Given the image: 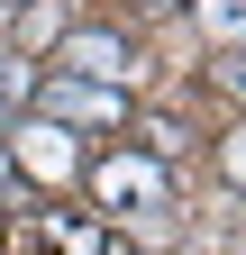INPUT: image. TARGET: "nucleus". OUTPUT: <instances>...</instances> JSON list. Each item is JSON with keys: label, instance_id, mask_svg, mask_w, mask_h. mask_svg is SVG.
Returning <instances> with one entry per match:
<instances>
[{"label": "nucleus", "instance_id": "39448f33", "mask_svg": "<svg viewBox=\"0 0 246 255\" xmlns=\"http://www.w3.org/2000/svg\"><path fill=\"white\" fill-rule=\"evenodd\" d=\"M27 91H37V82H27V64H18V55H0V128L27 110Z\"/></svg>", "mask_w": 246, "mask_h": 255}, {"label": "nucleus", "instance_id": "6e6552de", "mask_svg": "<svg viewBox=\"0 0 246 255\" xmlns=\"http://www.w3.org/2000/svg\"><path fill=\"white\" fill-rule=\"evenodd\" d=\"M9 191H18V173H9V146H0V201H9Z\"/></svg>", "mask_w": 246, "mask_h": 255}, {"label": "nucleus", "instance_id": "f257e3e1", "mask_svg": "<svg viewBox=\"0 0 246 255\" xmlns=\"http://www.w3.org/2000/svg\"><path fill=\"white\" fill-rule=\"evenodd\" d=\"M9 173H27V182H55V191H64V182L82 173V137H64L55 119H27V128H18V146H9Z\"/></svg>", "mask_w": 246, "mask_h": 255}, {"label": "nucleus", "instance_id": "0eeeda50", "mask_svg": "<svg viewBox=\"0 0 246 255\" xmlns=\"http://www.w3.org/2000/svg\"><path fill=\"white\" fill-rule=\"evenodd\" d=\"M46 237L64 246V255H101V228H73V219H46Z\"/></svg>", "mask_w": 246, "mask_h": 255}, {"label": "nucleus", "instance_id": "20e7f679", "mask_svg": "<svg viewBox=\"0 0 246 255\" xmlns=\"http://www.w3.org/2000/svg\"><path fill=\"white\" fill-rule=\"evenodd\" d=\"M55 73H64V82H101V91H119V82H128V46H119L110 27H73V37L55 46Z\"/></svg>", "mask_w": 246, "mask_h": 255}, {"label": "nucleus", "instance_id": "1a4fd4ad", "mask_svg": "<svg viewBox=\"0 0 246 255\" xmlns=\"http://www.w3.org/2000/svg\"><path fill=\"white\" fill-rule=\"evenodd\" d=\"M146 9H155V18H173V9H182V0H146Z\"/></svg>", "mask_w": 246, "mask_h": 255}, {"label": "nucleus", "instance_id": "7ed1b4c3", "mask_svg": "<svg viewBox=\"0 0 246 255\" xmlns=\"http://www.w3.org/2000/svg\"><path fill=\"white\" fill-rule=\"evenodd\" d=\"M91 191H101V210H164V164L155 155H110V164H91Z\"/></svg>", "mask_w": 246, "mask_h": 255}, {"label": "nucleus", "instance_id": "f03ea898", "mask_svg": "<svg viewBox=\"0 0 246 255\" xmlns=\"http://www.w3.org/2000/svg\"><path fill=\"white\" fill-rule=\"evenodd\" d=\"M37 119H55V128L73 137V128H119V119H128V101L101 91V82H64V73H55V82L37 91Z\"/></svg>", "mask_w": 246, "mask_h": 255}, {"label": "nucleus", "instance_id": "423d86ee", "mask_svg": "<svg viewBox=\"0 0 246 255\" xmlns=\"http://www.w3.org/2000/svg\"><path fill=\"white\" fill-rule=\"evenodd\" d=\"M237 18H246V0H201V27H210L219 46H237Z\"/></svg>", "mask_w": 246, "mask_h": 255}]
</instances>
